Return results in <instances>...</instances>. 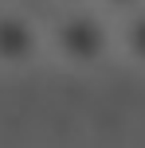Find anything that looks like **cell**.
I'll list each match as a JSON object with an SVG mask.
<instances>
[{"mask_svg":"<svg viewBox=\"0 0 145 148\" xmlns=\"http://www.w3.org/2000/svg\"><path fill=\"white\" fill-rule=\"evenodd\" d=\"M43 47H51V55L63 66L94 70L114 51V27L90 8H71L51 23V31L43 35Z\"/></svg>","mask_w":145,"mask_h":148,"instance_id":"obj_1","label":"cell"},{"mask_svg":"<svg viewBox=\"0 0 145 148\" xmlns=\"http://www.w3.org/2000/svg\"><path fill=\"white\" fill-rule=\"evenodd\" d=\"M43 55V27L20 8H0V66L24 70Z\"/></svg>","mask_w":145,"mask_h":148,"instance_id":"obj_2","label":"cell"},{"mask_svg":"<svg viewBox=\"0 0 145 148\" xmlns=\"http://www.w3.org/2000/svg\"><path fill=\"white\" fill-rule=\"evenodd\" d=\"M114 43L122 47V51L130 55L133 62H141V66H145V8H133V12H126L122 27L114 31Z\"/></svg>","mask_w":145,"mask_h":148,"instance_id":"obj_3","label":"cell"},{"mask_svg":"<svg viewBox=\"0 0 145 148\" xmlns=\"http://www.w3.org/2000/svg\"><path fill=\"white\" fill-rule=\"evenodd\" d=\"M98 4L110 12H133V8H141V0H98Z\"/></svg>","mask_w":145,"mask_h":148,"instance_id":"obj_4","label":"cell"}]
</instances>
